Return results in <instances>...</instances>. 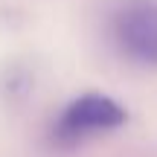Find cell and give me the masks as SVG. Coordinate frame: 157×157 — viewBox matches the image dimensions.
Masks as SVG:
<instances>
[{
	"instance_id": "cell-2",
	"label": "cell",
	"mask_w": 157,
	"mask_h": 157,
	"mask_svg": "<svg viewBox=\"0 0 157 157\" xmlns=\"http://www.w3.org/2000/svg\"><path fill=\"white\" fill-rule=\"evenodd\" d=\"M111 29L128 61L157 67V0H122L113 12Z\"/></svg>"
},
{
	"instance_id": "cell-1",
	"label": "cell",
	"mask_w": 157,
	"mask_h": 157,
	"mask_svg": "<svg viewBox=\"0 0 157 157\" xmlns=\"http://www.w3.org/2000/svg\"><path fill=\"white\" fill-rule=\"evenodd\" d=\"M125 122H128V111L117 99H111L105 93H82L61 111L52 134L61 146H76L87 137L117 131Z\"/></svg>"
}]
</instances>
